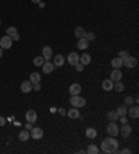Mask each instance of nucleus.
<instances>
[{
    "instance_id": "f257e3e1",
    "label": "nucleus",
    "mask_w": 139,
    "mask_h": 154,
    "mask_svg": "<svg viewBox=\"0 0 139 154\" xmlns=\"http://www.w3.org/2000/svg\"><path fill=\"white\" fill-rule=\"evenodd\" d=\"M70 103H71V106L72 107H76V108H82L86 106V100L81 97L79 95H74V96H71L70 99Z\"/></svg>"
},
{
    "instance_id": "f03ea898",
    "label": "nucleus",
    "mask_w": 139,
    "mask_h": 154,
    "mask_svg": "<svg viewBox=\"0 0 139 154\" xmlns=\"http://www.w3.org/2000/svg\"><path fill=\"white\" fill-rule=\"evenodd\" d=\"M107 133H108V136H113V137L120 135V126L117 125V122L110 121V124L107 125Z\"/></svg>"
},
{
    "instance_id": "7ed1b4c3",
    "label": "nucleus",
    "mask_w": 139,
    "mask_h": 154,
    "mask_svg": "<svg viewBox=\"0 0 139 154\" xmlns=\"http://www.w3.org/2000/svg\"><path fill=\"white\" fill-rule=\"evenodd\" d=\"M13 46V39H11V36H8V35H6V36H3V38L0 39V47L4 50V49H10Z\"/></svg>"
},
{
    "instance_id": "20e7f679",
    "label": "nucleus",
    "mask_w": 139,
    "mask_h": 154,
    "mask_svg": "<svg viewBox=\"0 0 139 154\" xmlns=\"http://www.w3.org/2000/svg\"><path fill=\"white\" fill-rule=\"evenodd\" d=\"M136 64H138V60L135 57H132V56H128V57L122 58V65H125L128 68H135Z\"/></svg>"
},
{
    "instance_id": "39448f33",
    "label": "nucleus",
    "mask_w": 139,
    "mask_h": 154,
    "mask_svg": "<svg viewBox=\"0 0 139 154\" xmlns=\"http://www.w3.org/2000/svg\"><path fill=\"white\" fill-rule=\"evenodd\" d=\"M29 136H31L32 139H35V140H39V139H42L43 137V131H42V128H32L31 131H29Z\"/></svg>"
},
{
    "instance_id": "423d86ee",
    "label": "nucleus",
    "mask_w": 139,
    "mask_h": 154,
    "mask_svg": "<svg viewBox=\"0 0 139 154\" xmlns=\"http://www.w3.org/2000/svg\"><path fill=\"white\" fill-rule=\"evenodd\" d=\"M126 115L129 117V118H133V119H136L139 117V108L138 106H129L128 107V110H126Z\"/></svg>"
},
{
    "instance_id": "0eeeda50",
    "label": "nucleus",
    "mask_w": 139,
    "mask_h": 154,
    "mask_svg": "<svg viewBox=\"0 0 139 154\" xmlns=\"http://www.w3.org/2000/svg\"><path fill=\"white\" fill-rule=\"evenodd\" d=\"M131 133H132V128H131V125H128V124H122V126H121V129H120V135L126 139V137H129V136H131Z\"/></svg>"
},
{
    "instance_id": "6e6552de",
    "label": "nucleus",
    "mask_w": 139,
    "mask_h": 154,
    "mask_svg": "<svg viewBox=\"0 0 139 154\" xmlns=\"http://www.w3.org/2000/svg\"><path fill=\"white\" fill-rule=\"evenodd\" d=\"M42 56H43L44 61H50L51 57H53V49L50 46H44L42 49Z\"/></svg>"
},
{
    "instance_id": "1a4fd4ad",
    "label": "nucleus",
    "mask_w": 139,
    "mask_h": 154,
    "mask_svg": "<svg viewBox=\"0 0 139 154\" xmlns=\"http://www.w3.org/2000/svg\"><path fill=\"white\" fill-rule=\"evenodd\" d=\"M121 78H122V72L120 68H113L111 74H110V79L113 82H117V81H121Z\"/></svg>"
},
{
    "instance_id": "9d476101",
    "label": "nucleus",
    "mask_w": 139,
    "mask_h": 154,
    "mask_svg": "<svg viewBox=\"0 0 139 154\" xmlns=\"http://www.w3.org/2000/svg\"><path fill=\"white\" fill-rule=\"evenodd\" d=\"M108 142H110V153H118V142L115 137L113 136H108Z\"/></svg>"
},
{
    "instance_id": "9b49d317",
    "label": "nucleus",
    "mask_w": 139,
    "mask_h": 154,
    "mask_svg": "<svg viewBox=\"0 0 139 154\" xmlns=\"http://www.w3.org/2000/svg\"><path fill=\"white\" fill-rule=\"evenodd\" d=\"M67 63H68L70 65H72V67H74L76 63H79V54H76L75 51L70 53L68 57H67Z\"/></svg>"
},
{
    "instance_id": "f8f14e48",
    "label": "nucleus",
    "mask_w": 139,
    "mask_h": 154,
    "mask_svg": "<svg viewBox=\"0 0 139 154\" xmlns=\"http://www.w3.org/2000/svg\"><path fill=\"white\" fill-rule=\"evenodd\" d=\"M25 119L26 122H31V124H33V122H36V119H38V114H36V111H33V110H28L25 114Z\"/></svg>"
},
{
    "instance_id": "ddd939ff",
    "label": "nucleus",
    "mask_w": 139,
    "mask_h": 154,
    "mask_svg": "<svg viewBox=\"0 0 139 154\" xmlns=\"http://www.w3.org/2000/svg\"><path fill=\"white\" fill-rule=\"evenodd\" d=\"M81 90H82V88H81V85H79V84H72V85H70V88H68V92H70V95H71V96H74V95H79V93H81Z\"/></svg>"
},
{
    "instance_id": "4468645a",
    "label": "nucleus",
    "mask_w": 139,
    "mask_h": 154,
    "mask_svg": "<svg viewBox=\"0 0 139 154\" xmlns=\"http://www.w3.org/2000/svg\"><path fill=\"white\" fill-rule=\"evenodd\" d=\"M114 88V82L108 78V79H104L103 82H101V89L106 90V92H110V90H113Z\"/></svg>"
},
{
    "instance_id": "2eb2a0df",
    "label": "nucleus",
    "mask_w": 139,
    "mask_h": 154,
    "mask_svg": "<svg viewBox=\"0 0 139 154\" xmlns=\"http://www.w3.org/2000/svg\"><path fill=\"white\" fill-rule=\"evenodd\" d=\"M67 115H68L71 119H76V118H79V117H81L79 108H76V107H72L71 110H68V111H67Z\"/></svg>"
},
{
    "instance_id": "dca6fc26",
    "label": "nucleus",
    "mask_w": 139,
    "mask_h": 154,
    "mask_svg": "<svg viewBox=\"0 0 139 154\" xmlns=\"http://www.w3.org/2000/svg\"><path fill=\"white\" fill-rule=\"evenodd\" d=\"M64 63H65V60H64L63 54H56L54 58H53V64H54V67H63Z\"/></svg>"
},
{
    "instance_id": "f3484780",
    "label": "nucleus",
    "mask_w": 139,
    "mask_h": 154,
    "mask_svg": "<svg viewBox=\"0 0 139 154\" xmlns=\"http://www.w3.org/2000/svg\"><path fill=\"white\" fill-rule=\"evenodd\" d=\"M53 70H54V64L50 63V61H44L43 65H42L43 74H50V72H53Z\"/></svg>"
},
{
    "instance_id": "a211bd4d",
    "label": "nucleus",
    "mask_w": 139,
    "mask_h": 154,
    "mask_svg": "<svg viewBox=\"0 0 139 154\" xmlns=\"http://www.w3.org/2000/svg\"><path fill=\"white\" fill-rule=\"evenodd\" d=\"M90 61H92V58H90V54L88 53H83L79 56V63L83 65V67H86L88 64H90Z\"/></svg>"
},
{
    "instance_id": "6ab92c4d",
    "label": "nucleus",
    "mask_w": 139,
    "mask_h": 154,
    "mask_svg": "<svg viewBox=\"0 0 139 154\" xmlns=\"http://www.w3.org/2000/svg\"><path fill=\"white\" fill-rule=\"evenodd\" d=\"M31 90H32V84L29 79H28V81H24V82L21 84V92H22V93H29Z\"/></svg>"
},
{
    "instance_id": "aec40b11",
    "label": "nucleus",
    "mask_w": 139,
    "mask_h": 154,
    "mask_svg": "<svg viewBox=\"0 0 139 154\" xmlns=\"http://www.w3.org/2000/svg\"><path fill=\"white\" fill-rule=\"evenodd\" d=\"M29 81H31L32 85L40 84V81H42V77H40V74H39V72H32L31 75H29Z\"/></svg>"
},
{
    "instance_id": "412c9836",
    "label": "nucleus",
    "mask_w": 139,
    "mask_h": 154,
    "mask_svg": "<svg viewBox=\"0 0 139 154\" xmlns=\"http://www.w3.org/2000/svg\"><path fill=\"white\" fill-rule=\"evenodd\" d=\"M88 46H89V42H88V40H86L85 38L78 39V43H76V47H78L79 50H86V49H88Z\"/></svg>"
},
{
    "instance_id": "4be33fe9",
    "label": "nucleus",
    "mask_w": 139,
    "mask_h": 154,
    "mask_svg": "<svg viewBox=\"0 0 139 154\" xmlns=\"http://www.w3.org/2000/svg\"><path fill=\"white\" fill-rule=\"evenodd\" d=\"M85 135L88 139H95L96 136H97V131L95 128H86V132H85Z\"/></svg>"
},
{
    "instance_id": "5701e85b",
    "label": "nucleus",
    "mask_w": 139,
    "mask_h": 154,
    "mask_svg": "<svg viewBox=\"0 0 139 154\" xmlns=\"http://www.w3.org/2000/svg\"><path fill=\"white\" fill-rule=\"evenodd\" d=\"M31 136H29V131H26V129H24V131H21L18 133V139L21 142H26L28 139H29Z\"/></svg>"
},
{
    "instance_id": "b1692460",
    "label": "nucleus",
    "mask_w": 139,
    "mask_h": 154,
    "mask_svg": "<svg viewBox=\"0 0 139 154\" xmlns=\"http://www.w3.org/2000/svg\"><path fill=\"white\" fill-rule=\"evenodd\" d=\"M85 29H83L82 26H76L75 28V31H74V35H75V38L76 39H81V38H83L85 36Z\"/></svg>"
},
{
    "instance_id": "393cba45",
    "label": "nucleus",
    "mask_w": 139,
    "mask_h": 154,
    "mask_svg": "<svg viewBox=\"0 0 139 154\" xmlns=\"http://www.w3.org/2000/svg\"><path fill=\"white\" fill-rule=\"evenodd\" d=\"M107 119L111 122H117L118 121V114L117 111H108L107 113Z\"/></svg>"
},
{
    "instance_id": "a878e982",
    "label": "nucleus",
    "mask_w": 139,
    "mask_h": 154,
    "mask_svg": "<svg viewBox=\"0 0 139 154\" xmlns=\"http://www.w3.org/2000/svg\"><path fill=\"white\" fill-rule=\"evenodd\" d=\"M111 67L113 68H121L122 67V58L120 57H115L111 60Z\"/></svg>"
},
{
    "instance_id": "bb28decb",
    "label": "nucleus",
    "mask_w": 139,
    "mask_h": 154,
    "mask_svg": "<svg viewBox=\"0 0 139 154\" xmlns=\"http://www.w3.org/2000/svg\"><path fill=\"white\" fill-rule=\"evenodd\" d=\"M99 151H100V148L97 147L96 144H89L88 148H86V153H89V154H97Z\"/></svg>"
},
{
    "instance_id": "cd10ccee",
    "label": "nucleus",
    "mask_w": 139,
    "mask_h": 154,
    "mask_svg": "<svg viewBox=\"0 0 139 154\" xmlns=\"http://www.w3.org/2000/svg\"><path fill=\"white\" fill-rule=\"evenodd\" d=\"M43 63H44L43 56H36V57L33 58V65H35V67H42Z\"/></svg>"
},
{
    "instance_id": "c85d7f7f",
    "label": "nucleus",
    "mask_w": 139,
    "mask_h": 154,
    "mask_svg": "<svg viewBox=\"0 0 139 154\" xmlns=\"http://www.w3.org/2000/svg\"><path fill=\"white\" fill-rule=\"evenodd\" d=\"M126 110H128V107H126L125 104H124V106H120V107L117 108V114H118V117L126 115Z\"/></svg>"
},
{
    "instance_id": "c756f323",
    "label": "nucleus",
    "mask_w": 139,
    "mask_h": 154,
    "mask_svg": "<svg viewBox=\"0 0 139 154\" xmlns=\"http://www.w3.org/2000/svg\"><path fill=\"white\" fill-rule=\"evenodd\" d=\"M113 89H115L118 93H121V92H124V84L121 82V81H117V82H114V88Z\"/></svg>"
},
{
    "instance_id": "7c9ffc66",
    "label": "nucleus",
    "mask_w": 139,
    "mask_h": 154,
    "mask_svg": "<svg viewBox=\"0 0 139 154\" xmlns=\"http://www.w3.org/2000/svg\"><path fill=\"white\" fill-rule=\"evenodd\" d=\"M83 38L86 39L88 42H93L96 39V35H95V32H90V31H89V32H85V36H83Z\"/></svg>"
},
{
    "instance_id": "2f4dec72",
    "label": "nucleus",
    "mask_w": 139,
    "mask_h": 154,
    "mask_svg": "<svg viewBox=\"0 0 139 154\" xmlns=\"http://www.w3.org/2000/svg\"><path fill=\"white\" fill-rule=\"evenodd\" d=\"M17 32H18V31H17L15 26H8V28L6 29V33L8 35V36H13V35H15Z\"/></svg>"
},
{
    "instance_id": "473e14b6",
    "label": "nucleus",
    "mask_w": 139,
    "mask_h": 154,
    "mask_svg": "<svg viewBox=\"0 0 139 154\" xmlns=\"http://www.w3.org/2000/svg\"><path fill=\"white\" fill-rule=\"evenodd\" d=\"M124 104H125L126 107L132 106V104H133V97L132 96H126L125 99H124Z\"/></svg>"
},
{
    "instance_id": "72a5a7b5",
    "label": "nucleus",
    "mask_w": 139,
    "mask_h": 154,
    "mask_svg": "<svg viewBox=\"0 0 139 154\" xmlns=\"http://www.w3.org/2000/svg\"><path fill=\"white\" fill-rule=\"evenodd\" d=\"M129 56V53L126 50H121V51H118V57L120 58H125V57H128Z\"/></svg>"
},
{
    "instance_id": "f704fd0d",
    "label": "nucleus",
    "mask_w": 139,
    "mask_h": 154,
    "mask_svg": "<svg viewBox=\"0 0 139 154\" xmlns=\"http://www.w3.org/2000/svg\"><path fill=\"white\" fill-rule=\"evenodd\" d=\"M74 67H75V70L78 71V72H82V71H83V65L81 64V63H76Z\"/></svg>"
},
{
    "instance_id": "c9c22d12",
    "label": "nucleus",
    "mask_w": 139,
    "mask_h": 154,
    "mask_svg": "<svg viewBox=\"0 0 139 154\" xmlns=\"http://www.w3.org/2000/svg\"><path fill=\"white\" fill-rule=\"evenodd\" d=\"M57 113H58V114H60L61 117L67 115V110H64V108H57Z\"/></svg>"
},
{
    "instance_id": "e433bc0d",
    "label": "nucleus",
    "mask_w": 139,
    "mask_h": 154,
    "mask_svg": "<svg viewBox=\"0 0 139 154\" xmlns=\"http://www.w3.org/2000/svg\"><path fill=\"white\" fill-rule=\"evenodd\" d=\"M118 119H120L121 124H126V122H128V118H126V115H124V117H118Z\"/></svg>"
},
{
    "instance_id": "4c0bfd02",
    "label": "nucleus",
    "mask_w": 139,
    "mask_h": 154,
    "mask_svg": "<svg viewBox=\"0 0 139 154\" xmlns=\"http://www.w3.org/2000/svg\"><path fill=\"white\" fill-rule=\"evenodd\" d=\"M118 153H121V154H129V153H131V150H129V148H122V150H118Z\"/></svg>"
},
{
    "instance_id": "58836bf2",
    "label": "nucleus",
    "mask_w": 139,
    "mask_h": 154,
    "mask_svg": "<svg viewBox=\"0 0 139 154\" xmlns=\"http://www.w3.org/2000/svg\"><path fill=\"white\" fill-rule=\"evenodd\" d=\"M32 89L36 90V92H39V90H40V84H35V85H32Z\"/></svg>"
},
{
    "instance_id": "ea45409f",
    "label": "nucleus",
    "mask_w": 139,
    "mask_h": 154,
    "mask_svg": "<svg viewBox=\"0 0 139 154\" xmlns=\"http://www.w3.org/2000/svg\"><path fill=\"white\" fill-rule=\"evenodd\" d=\"M32 128H33V126H32L31 122H26V124H25V129H26V131H31Z\"/></svg>"
},
{
    "instance_id": "a19ab883",
    "label": "nucleus",
    "mask_w": 139,
    "mask_h": 154,
    "mask_svg": "<svg viewBox=\"0 0 139 154\" xmlns=\"http://www.w3.org/2000/svg\"><path fill=\"white\" fill-rule=\"evenodd\" d=\"M4 124H6V118L4 117H0V126H4Z\"/></svg>"
},
{
    "instance_id": "79ce46f5",
    "label": "nucleus",
    "mask_w": 139,
    "mask_h": 154,
    "mask_svg": "<svg viewBox=\"0 0 139 154\" xmlns=\"http://www.w3.org/2000/svg\"><path fill=\"white\" fill-rule=\"evenodd\" d=\"M11 39H13V42H14V40H19V33L17 32L15 35H13V36H11Z\"/></svg>"
},
{
    "instance_id": "37998d69",
    "label": "nucleus",
    "mask_w": 139,
    "mask_h": 154,
    "mask_svg": "<svg viewBox=\"0 0 139 154\" xmlns=\"http://www.w3.org/2000/svg\"><path fill=\"white\" fill-rule=\"evenodd\" d=\"M50 113H51V114L57 113V108H56V107H50Z\"/></svg>"
},
{
    "instance_id": "c03bdc74",
    "label": "nucleus",
    "mask_w": 139,
    "mask_h": 154,
    "mask_svg": "<svg viewBox=\"0 0 139 154\" xmlns=\"http://www.w3.org/2000/svg\"><path fill=\"white\" fill-rule=\"evenodd\" d=\"M38 4H39V7H40V8H43V7H44V3H43V1H39Z\"/></svg>"
},
{
    "instance_id": "a18cd8bd",
    "label": "nucleus",
    "mask_w": 139,
    "mask_h": 154,
    "mask_svg": "<svg viewBox=\"0 0 139 154\" xmlns=\"http://www.w3.org/2000/svg\"><path fill=\"white\" fill-rule=\"evenodd\" d=\"M31 1H32V3H35V4H38L39 1H42V0H31Z\"/></svg>"
},
{
    "instance_id": "49530a36",
    "label": "nucleus",
    "mask_w": 139,
    "mask_h": 154,
    "mask_svg": "<svg viewBox=\"0 0 139 154\" xmlns=\"http://www.w3.org/2000/svg\"><path fill=\"white\" fill-rule=\"evenodd\" d=\"M3 57V49H1V47H0V58Z\"/></svg>"
},
{
    "instance_id": "de8ad7c7",
    "label": "nucleus",
    "mask_w": 139,
    "mask_h": 154,
    "mask_svg": "<svg viewBox=\"0 0 139 154\" xmlns=\"http://www.w3.org/2000/svg\"><path fill=\"white\" fill-rule=\"evenodd\" d=\"M0 25H1V19H0Z\"/></svg>"
}]
</instances>
